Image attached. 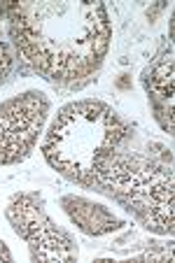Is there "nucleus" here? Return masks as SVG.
I'll return each mask as SVG.
<instances>
[{
  "label": "nucleus",
  "instance_id": "1",
  "mask_svg": "<svg viewBox=\"0 0 175 263\" xmlns=\"http://www.w3.org/2000/svg\"><path fill=\"white\" fill-rule=\"evenodd\" d=\"M14 231L30 245L33 258L40 261H73L77 258V247L65 231L54 226L45 212L40 194H16L7 205Z\"/></svg>",
  "mask_w": 175,
  "mask_h": 263
},
{
  "label": "nucleus",
  "instance_id": "2",
  "mask_svg": "<svg viewBox=\"0 0 175 263\" xmlns=\"http://www.w3.org/2000/svg\"><path fill=\"white\" fill-rule=\"evenodd\" d=\"M47 109L49 103L40 91H30L0 105V163H14L28 156Z\"/></svg>",
  "mask_w": 175,
  "mask_h": 263
},
{
  "label": "nucleus",
  "instance_id": "3",
  "mask_svg": "<svg viewBox=\"0 0 175 263\" xmlns=\"http://www.w3.org/2000/svg\"><path fill=\"white\" fill-rule=\"evenodd\" d=\"M143 80H145V89L152 100L154 119L170 135L173 133V54L170 49L145 70Z\"/></svg>",
  "mask_w": 175,
  "mask_h": 263
},
{
  "label": "nucleus",
  "instance_id": "4",
  "mask_svg": "<svg viewBox=\"0 0 175 263\" xmlns=\"http://www.w3.org/2000/svg\"><path fill=\"white\" fill-rule=\"evenodd\" d=\"M61 205L65 208L68 217L77 223V229L89 235H105L124 226V221L117 219L110 210H105L103 205H96L86 198H80V196H65Z\"/></svg>",
  "mask_w": 175,
  "mask_h": 263
},
{
  "label": "nucleus",
  "instance_id": "5",
  "mask_svg": "<svg viewBox=\"0 0 175 263\" xmlns=\"http://www.w3.org/2000/svg\"><path fill=\"white\" fill-rule=\"evenodd\" d=\"M0 258H3V261H12V254L7 252V247H5L3 240H0Z\"/></svg>",
  "mask_w": 175,
  "mask_h": 263
}]
</instances>
